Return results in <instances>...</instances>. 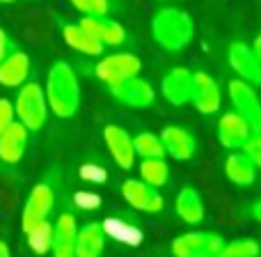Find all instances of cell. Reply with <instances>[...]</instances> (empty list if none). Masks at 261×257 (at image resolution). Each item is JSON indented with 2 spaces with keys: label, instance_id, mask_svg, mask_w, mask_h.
<instances>
[{
  "label": "cell",
  "instance_id": "obj_8",
  "mask_svg": "<svg viewBox=\"0 0 261 257\" xmlns=\"http://www.w3.org/2000/svg\"><path fill=\"white\" fill-rule=\"evenodd\" d=\"M140 69H142V62H140L138 55L113 53V55H106V58L96 64V76L103 83L113 85V83H119V81H124V78L138 76Z\"/></svg>",
  "mask_w": 261,
  "mask_h": 257
},
{
  "label": "cell",
  "instance_id": "obj_4",
  "mask_svg": "<svg viewBox=\"0 0 261 257\" xmlns=\"http://www.w3.org/2000/svg\"><path fill=\"white\" fill-rule=\"evenodd\" d=\"M55 207V191L48 181H39V184L32 186L30 195L25 200V207L21 214V230H30L32 225L41 221H48L50 212Z\"/></svg>",
  "mask_w": 261,
  "mask_h": 257
},
{
  "label": "cell",
  "instance_id": "obj_5",
  "mask_svg": "<svg viewBox=\"0 0 261 257\" xmlns=\"http://www.w3.org/2000/svg\"><path fill=\"white\" fill-rule=\"evenodd\" d=\"M222 237L213 232H186L172 241L174 257H216L222 248Z\"/></svg>",
  "mask_w": 261,
  "mask_h": 257
},
{
  "label": "cell",
  "instance_id": "obj_11",
  "mask_svg": "<svg viewBox=\"0 0 261 257\" xmlns=\"http://www.w3.org/2000/svg\"><path fill=\"white\" fill-rule=\"evenodd\" d=\"M161 92L172 106H186L193 97V72L186 67H174L163 76Z\"/></svg>",
  "mask_w": 261,
  "mask_h": 257
},
{
  "label": "cell",
  "instance_id": "obj_15",
  "mask_svg": "<svg viewBox=\"0 0 261 257\" xmlns=\"http://www.w3.org/2000/svg\"><path fill=\"white\" fill-rule=\"evenodd\" d=\"M28 129L18 120H14L7 129L0 133V161L7 166H16L25 154Z\"/></svg>",
  "mask_w": 261,
  "mask_h": 257
},
{
  "label": "cell",
  "instance_id": "obj_28",
  "mask_svg": "<svg viewBox=\"0 0 261 257\" xmlns=\"http://www.w3.org/2000/svg\"><path fill=\"white\" fill-rule=\"evenodd\" d=\"M216 257H259V244L254 239H236L231 244H222Z\"/></svg>",
  "mask_w": 261,
  "mask_h": 257
},
{
  "label": "cell",
  "instance_id": "obj_10",
  "mask_svg": "<svg viewBox=\"0 0 261 257\" xmlns=\"http://www.w3.org/2000/svg\"><path fill=\"white\" fill-rule=\"evenodd\" d=\"M190 101H193V106L202 115L218 113L220 110V101H222L218 83L204 72L193 74V97H190Z\"/></svg>",
  "mask_w": 261,
  "mask_h": 257
},
{
  "label": "cell",
  "instance_id": "obj_18",
  "mask_svg": "<svg viewBox=\"0 0 261 257\" xmlns=\"http://www.w3.org/2000/svg\"><path fill=\"white\" fill-rule=\"evenodd\" d=\"M165 147V154H170L174 161H188L195 154V138L184 127H165L158 135Z\"/></svg>",
  "mask_w": 261,
  "mask_h": 257
},
{
  "label": "cell",
  "instance_id": "obj_7",
  "mask_svg": "<svg viewBox=\"0 0 261 257\" xmlns=\"http://www.w3.org/2000/svg\"><path fill=\"white\" fill-rule=\"evenodd\" d=\"M229 99L234 104V113H239L245 122L252 127L254 133H259L261 129V101L254 92L252 85L239 81H231L229 83Z\"/></svg>",
  "mask_w": 261,
  "mask_h": 257
},
{
  "label": "cell",
  "instance_id": "obj_38",
  "mask_svg": "<svg viewBox=\"0 0 261 257\" xmlns=\"http://www.w3.org/2000/svg\"><path fill=\"white\" fill-rule=\"evenodd\" d=\"M0 3H5V5H7V3H14V0H0Z\"/></svg>",
  "mask_w": 261,
  "mask_h": 257
},
{
  "label": "cell",
  "instance_id": "obj_33",
  "mask_svg": "<svg viewBox=\"0 0 261 257\" xmlns=\"http://www.w3.org/2000/svg\"><path fill=\"white\" fill-rule=\"evenodd\" d=\"M9 53H12V41H9L7 32H5L3 28H0V60L7 58Z\"/></svg>",
  "mask_w": 261,
  "mask_h": 257
},
{
  "label": "cell",
  "instance_id": "obj_3",
  "mask_svg": "<svg viewBox=\"0 0 261 257\" xmlns=\"http://www.w3.org/2000/svg\"><path fill=\"white\" fill-rule=\"evenodd\" d=\"M14 115L28 131H39L48 120L44 87L39 83H23L14 101Z\"/></svg>",
  "mask_w": 261,
  "mask_h": 257
},
{
  "label": "cell",
  "instance_id": "obj_6",
  "mask_svg": "<svg viewBox=\"0 0 261 257\" xmlns=\"http://www.w3.org/2000/svg\"><path fill=\"white\" fill-rule=\"evenodd\" d=\"M110 87V95L124 106H130V108H138V110H144L153 104L156 99V92L153 87L149 85L144 78L140 76H130V78H124L119 83H113Z\"/></svg>",
  "mask_w": 261,
  "mask_h": 257
},
{
  "label": "cell",
  "instance_id": "obj_36",
  "mask_svg": "<svg viewBox=\"0 0 261 257\" xmlns=\"http://www.w3.org/2000/svg\"><path fill=\"white\" fill-rule=\"evenodd\" d=\"M252 216H254V221H259V223H261V200H257V202H254V207H252Z\"/></svg>",
  "mask_w": 261,
  "mask_h": 257
},
{
  "label": "cell",
  "instance_id": "obj_32",
  "mask_svg": "<svg viewBox=\"0 0 261 257\" xmlns=\"http://www.w3.org/2000/svg\"><path fill=\"white\" fill-rule=\"evenodd\" d=\"M99 195H94V193H78L76 195V204L81 209H96L99 207Z\"/></svg>",
  "mask_w": 261,
  "mask_h": 257
},
{
  "label": "cell",
  "instance_id": "obj_16",
  "mask_svg": "<svg viewBox=\"0 0 261 257\" xmlns=\"http://www.w3.org/2000/svg\"><path fill=\"white\" fill-rule=\"evenodd\" d=\"M76 235L78 225L73 214H60L53 225V257H76Z\"/></svg>",
  "mask_w": 261,
  "mask_h": 257
},
{
  "label": "cell",
  "instance_id": "obj_39",
  "mask_svg": "<svg viewBox=\"0 0 261 257\" xmlns=\"http://www.w3.org/2000/svg\"><path fill=\"white\" fill-rule=\"evenodd\" d=\"M259 133H261V129H259Z\"/></svg>",
  "mask_w": 261,
  "mask_h": 257
},
{
  "label": "cell",
  "instance_id": "obj_14",
  "mask_svg": "<svg viewBox=\"0 0 261 257\" xmlns=\"http://www.w3.org/2000/svg\"><path fill=\"white\" fill-rule=\"evenodd\" d=\"M252 133H254L252 127L239 113H225L220 118V122H218V140H220L222 147L231 149V152L243 147L245 140Z\"/></svg>",
  "mask_w": 261,
  "mask_h": 257
},
{
  "label": "cell",
  "instance_id": "obj_13",
  "mask_svg": "<svg viewBox=\"0 0 261 257\" xmlns=\"http://www.w3.org/2000/svg\"><path fill=\"white\" fill-rule=\"evenodd\" d=\"M229 64L241 76L243 83H248V85H252V87L261 85V64L248 44L236 41V44L229 46Z\"/></svg>",
  "mask_w": 261,
  "mask_h": 257
},
{
  "label": "cell",
  "instance_id": "obj_21",
  "mask_svg": "<svg viewBox=\"0 0 261 257\" xmlns=\"http://www.w3.org/2000/svg\"><path fill=\"white\" fill-rule=\"evenodd\" d=\"M174 207L179 218L184 223H188V225H199L204 221V202L195 189H188V186L181 189L179 195H176Z\"/></svg>",
  "mask_w": 261,
  "mask_h": 257
},
{
  "label": "cell",
  "instance_id": "obj_37",
  "mask_svg": "<svg viewBox=\"0 0 261 257\" xmlns=\"http://www.w3.org/2000/svg\"><path fill=\"white\" fill-rule=\"evenodd\" d=\"M0 257H12V253H9V246L5 244V241H0Z\"/></svg>",
  "mask_w": 261,
  "mask_h": 257
},
{
  "label": "cell",
  "instance_id": "obj_22",
  "mask_svg": "<svg viewBox=\"0 0 261 257\" xmlns=\"http://www.w3.org/2000/svg\"><path fill=\"white\" fill-rule=\"evenodd\" d=\"M225 175L229 177L231 184L236 186H250L254 184L257 168L250 163V158L243 152H231L225 161Z\"/></svg>",
  "mask_w": 261,
  "mask_h": 257
},
{
  "label": "cell",
  "instance_id": "obj_19",
  "mask_svg": "<svg viewBox=\"0 0 261 257\" xmlns=\"http://www.w3.org/2000/svg\"><path fill=\"white\" fill-rule=\"evenodd\" d=\"M30 74V58L23 51H12L7 58L0 60V85L21 87Z\"/></svg>",
  "mask_w": 261,
  "mask_h": 257
},
{
  "label": "cell",
  "instance_id": "obj_34",
  "mask_svg": "<svg viewBox=\"0 0 261 257\" xmlns=\"http://www.w3.org/2000/svg\"><path fill=\"white\" fill-rule=\"evenodd\" d=\"M81 175H83V179H103L106 172L103 170H96L94 166H85L81 170Z\"/></svg>",
  "mask_w": 261,
  "mask_h": 257
},
{
  "label": "cell",
  "instance_id": "obj_12",
  "mask_svg": "<svg viewBox=\"0 0 261 257\" xmlns=\"http://www.w3.org/2000/svg\"><path fill=\"white\" fill-rule=\"evenodd\" d=\"M103 140H106V147H108L113 161L117 163L119 168H124V170L133 168L135 149H133V138L128 135L126 129L117 127V124H108V127L103 129Z\"/></svg>",
  "mask_w": 261,
  "mask_h": 257
},
{
  "label": "cell",
  "instance_id": "obj_35",
  "mask_svg": "<svg viewBox=\"0 0 261 257\" xmlns=\"http://www.w3.org/2000/svg\"><path fill=\"white\" fill-rule=\"evenodd\" d=\"M250 49H252V53L257 55V60H259V64H261V35L257 37V39H254V44L250 46Z\"/></svg>",
  "mask_w": 261,
  "mask_h": 257
},
{
  "label": "cell",
  "instance_id": "obj_24",
  "mask_svg": "<svg viewBox=\"0 0 261 257\" xmlns=\"http://www.w3.org/2000/svg\"><path fill=\"white\" fill-rule=\"evenodd\" d=\"M140 177L151 189H161L170 179V168H167L165 158H142V163H140Z\"/></svg>",
  "mask_w": 261,
  "mask_h": 257
},
{
  "label": "cell",
  "instance_id": "obj_31",
  "mask_svg": "<svg viewBox=\"0 0 261 257\" xmlns=\"http://www.w3.org/2000/svg\"><path fill=\"white\" fill-rule=\"evenodd\" d=\"M14 120H16V115H14V104L7 99H0V133H3Z\"/></svg>",
  "mask_w": 261,
  "mask_h": 257
},
{
  "label": "cell",
  "instance_id": "obj_9",
  "mask_svg": "<svg viewBox=\"0 0 261 257\" xmlns=\"http://www.w3.org/2000/svg\"><path fill=\"white\" fill-rule=\"evenodd\" d=\"M122 198L126 200L133 209L144 214H158L165 207V200L158 193V189H151L149 184L140 179H126L122 184Z\"/></svg>",
  "mask_w": 261,
  "mask_h": 257
},
{
  "label": "cell",
  "instance_id": "obj_17",
  "mask_svg": "<svg viewBox=\"0 0 261 257\" xmlns=\"http://www.w3.org/2000/svg\"><path fill=\"white\" fill-rule=\"evenodd\" d=\"M78 26L90 32L92 37H96L103 46H119L126 39V30L117 21L106 18V16H85V18H81Z\"/></svg>",
  "mask_w": 261,
  "mask_h": 257
},
{
  "label": "cell",
  "instance_id": "obj_30",
  "mask_svg": "<svg viewBox=\"0 0 261 257\" xmlns=\"http://www.w3.org/2000/svg\"><path fill=\"white\" fill-rule=\"evenodd\" d=\"M241 149H243V154L250 158V163L254 168H261V133H252Z\"/></svg>",
  "mask_w": 261,
  "mask_h": 257
},
{
  "label": "cell",
  "instance_id": "obj_20",
  "mask_svg": "<svg viewBox=\"0 0 261 257\" xmlns=\"http://www.w3.org/2000/svg\"><path fill=\"white\" fill-rule=\"evenodd\" d=\"M106 248V232L99 223H87L76 235V257H101Z\"/></svg>",
  "mask_w": 261,
  "mask_h": 257
},
{
  "label": "cell",
  "instance_id": "obj_2",
  "mask_svg": "<svg viewBox=\"0 0 261 257\" xmlns=\"http://www.w3.org/2000/svg\"><path fill=\"white\" fill-rule=\"evenodd\" d=\"M151 35L158 46L165 51H181L193 41L195 37V23L184 9L167 7L156 12L151 21Z\"/></svg>",
  "mask_w": 261,
  "mask_h": 257
},
{
  "label": "cell",
  "instance_id": "obj_26",
  "mask_svg": "<svg viewBox=\"0 0 261 257\" xmlns=\"http://www.w3.org/2000/svg\"><path fill=\"white\" fill-rule=\"evenodd\" d=\"M28 239V246L35 250L37 255H46L53 246V225L48 221H41L37 225H32L30 230L23 232Z\"/></svg>",
  "mask_w": 261,
  "mask_h": 257
},
{
  "label": "cell",
  "instance_id": "obj_29",
  "mask_svg": "<svg viewBox=\"0 0 261 257\" xmlns=\"http://www.w3.org/2000/svg\"><path fill=\"white\" fill-rule=\"evenodd\" d=\"M71 5L85 16H106L110 9L108 0H71Z\"/></svg>",
  "mask_w": 261,
  "mask_h": 257
},
{
  "label": "cell",
  "instance_id": "obj_25",
  "mask_svg": "<svg viewBox=\"0 0 261 257\" xmlns=\"http://www.w3.org/2000/svg\"><path fill=\"white\" fill-rule=\"evenodd\" d=\"M103 232L106 237H115L117 241H122V244H128V246H140L142 244V232L138 230L135 225H130L126 221H117V218H108V221L103 223Z\"/></svg>",
  "mask_w": 261,
  "mask_h": 257
},
{
  "label": "cell",
  "instance_id": "obj_27",
  "mask_svg": "<svg viewBox=\"0 0 261 257\" xmlns=\"http://www.w3.org/2000/svg\"><path fill=\"white\" fill-rule=\"evenodd\" d=\"M133 149L140 158H163L165 147L156 133H138L133 138Z\"/></svg>",
  "mask_w": 261,
  "mask_h": 257
},
{
  "label": "cell",
  "instance_id": "obj_1",
  "mask_svg": "<svg viewBox=\"0 0 261 257\" xmlns=\"http://www.w3.org/2000/svg\"><path fill=\"white\" fill-rule=\"evenodd\" d=\"M46 104L58 118H71L81 106V85L67 62H55L46 81Z\"/></svg>",
  "mask_w": 261,
  "mask_h": 257
},
{
  "label": "cell",
  "instance_id": "obj_23",
  "mask_svg": "<svg viewBox=\"0 0 261 257\" xmlns=\"http://www.w3.org/2000/svg\"><path fill=\"white\" fill-rule=\"evenodd\" d=\"M62 37L73 51L83 55H101L103 53V44L96 37H92L87 30H83L81 26H64L62 28Z\"/></svg>",
  "mask_w": 261,
  "mask_h": 257
}]
</instances>
